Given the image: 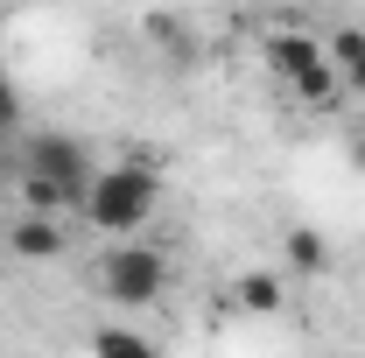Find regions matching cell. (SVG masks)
<instances>
[{
  "instance_id": "1",
  "label": "cell",
  "mask_w": 365,
  "mask_h": 358,
  "mask_svg": "<svg viewBox=\"0 0 365 358\" xmlns=\"http://www.w3.org/2000/svg\"><path fill=\"white\" fill-rule=\"evenodd\" d=\"M155 211H162V169L140 162V155H127V162H106V169L91 176L78 218H85L91 232H106V239H134V232H148Z\"/></svg>"
},
{
  "instance_id": "2",
  "label": "cell",
  "mask_w": 365,
  "mask_h": 358,
  "mask_svg": "<svg viewBox=\"0 0 365 358\" xmlns=\"http://www.w3.org/2000/svg\"><path fill=\"white\" fill-rule=\"evenodd\" d=\"M260 63H267V78L281 91H295V98H302V106H330V98H337V63H330V43H317V36H309V29H295V21H288V29H274L267 43H260Z\"/></svg>"
},
{
  "instance_id": "3",
  "label": "cell",
  "mask_w": 365,
  "mask_h": 358,
  "mask_svg": "<svg viewBox=\"0 0 365 358\" xmlns=\"http://www.w3.org/2000/svg\"><path fill=\"white\" fill-rule=\"evenodd\" d=\"M91 281H98V295L113 310H148L169 288V260H162V246H140V232H134V239L106 246V260L91 267Z\"/></svg>"
},
{
  "instance_id": "4",
  "label": "cell",
  "mask_w": 365,
  "mask_h": 358,
  "mask_svg": "<svg viewBox=\"0 0 365 358\" xmlns=\"http://www.w3.org/2000/svg\"><path fill=\"white\" fill-rule=\"evenodd\" d=\"M21 169L63 183V190L78 197V211H85V190H91V176H98V162H91V148L78 134H21Z\"/></svg>"
},
{
  "instance_id": "5",
  "label": "cell",
  "mask_w": 365,
  "mask_h": 358,
  "mask_svg": "<svg viewBox=\"0 0 365 358\" xmlns=\"http://www.w3.org/2000/svg\"><path fill=\"white\" fill-rule=\"evenodd\" d=\"M7 246H14V260H29V267L63 260V246H71V218H56V211H21V218L7 225Z\"/></svg>"
},
{
  "instance_id": "6",
  "label": "cell",
  "mask_w": 365,
  "mask_h": 358,
  "mask_svg": "<svg viewBox=\"0 0 365 358\" xmlns=\"http://www.w3.org/2000/svg\"><path fill=\"white\" fill-rule=\"evenodd\" d=\"M14 204H21V211H56V218H78V197H71L63 183H49V176H29V169H21V183H14Z\"/></svg>"
},
{
  "instance_id": "7",
  "label": "cell",
  "mask_w": 365,
  "mask_h": 358,
  "mask_svg": "<svg viewBox=\"0 0 365 358\" xmlns=\"http://www.w3.org/2000/svg\"><path fill=\"white\" fill-rule=\"evenodd\" d=\"M281 253H288L295 274H323L330 267V239H323L317 225H288V232H281Z\"/></svg>"
},
{
  "instance_id": "8",
  "label": "cell",
  "mask_w": 365,
  "mask_h": 358,
  "mask_svg": "<svg viewBox=\"0 0 365 358\" xmlns=\"http://www.w3.org/2000/svg\"><path fill=\"white\" fill-rule=\"evenodd\" d=\"M330 63H337V85L365 98V29H337L330 36Z\"/></svg>"
},
{
  "instance_id": "9",
  "label": "cell",
  "mask_w": 365,
  "mask_h": 358,
  "mask_svg": "<svg viewBox=\"0 0 365 358\" xmlns=\"http://www.w3.org/2000/svg\"><path fill=\"white\" fill-rule=\"evenodd\" d=\"M232 302L246 316H274L288 302V288H281V274H239V288H232Z\"/></svg>"
},
{
  "instance_id": "10",
  "label": "cell",
  "mask_w": 365,
  "mask_h": 358,
  "mask_svg": "<svg viewBox=\"0 0 365 358\" xmlns=\"http://www.w3.org/2000/svg\"><path fill=\"white\" fill-rule=\"evenodd\" d=\"M91 352H106V358H155V337H148V330H127V323H106V330H91Z\"/></svg>"
},
{
  "instance_id": "11",
  "label": "cell",
  "mask_w": 365,
  "mask_h": 358,
  "mask_svg": "<svg viewBox=\"0 0 365 358\" xmlns=\"http://www.w3.org/2000/svg\"><path fill=\"white\" fill-rule=\"evenodd\" d=\"M21 120H29V106H21V91H14V71H7V56H0V140L21 134Z\"/></svg>"
}]
</instances>
